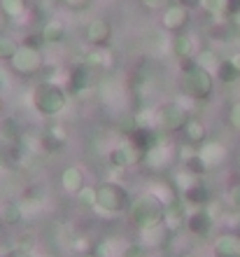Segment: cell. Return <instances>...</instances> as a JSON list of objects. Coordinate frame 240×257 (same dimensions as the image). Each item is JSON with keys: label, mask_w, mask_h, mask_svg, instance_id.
I'll return each mask as SVG.
<instances>
[{"label": "cell", "mask_w": 240, "mask_h": 257, "mask_svg": "<svg viewBox=\"0 0 240 257\" xmlns=\"http://www.w3.org/2000/svg\"><path fill=\"white\" fill-rule=\"evenodd\" d=\"M3 257H28V255H26V252H24V250H19V248H17V250H10V252H5V255H3Z\"/></svg>", "instance_id": "cell-39"}, {"label": "cell", "mask_w": 240, "mask_h": 257, "mask_svg": "<svg viewBox=\"0 0 240 257\" xmlns=\"http://www.w3.org/2000/svg\"><path fill=\"white\" fill-rule=\"evenodd\" d=\"M182 89L189 98L205 101L214 91V73L200 68L193 59H184L182 61Z\"/></svg>", "instance_id": "cell-3"}, {"label": "cell", "mask_w": 240, "mask_h": 257, "mask_svg": "<svg viewBox=\"0 0 240 257\" xmlns=\"http://www.w3.org/2000/svg\"><path fill=\"white\" fill-rule=\"evenodd\" d=\"M0 257H3V255H0Z\"/></svg>", "instance_id": "cell-46"}, {"label": "cell", "mask_w": 240, "mask_h": 257, "mask_svg": "<svg viewBox=\"0 0 240 257\" xmlns=\"http://www.w3.org/2000/svg\"><path fill=\"white\" fill-rule=\"evenodd\" d=\"M142 152L133 145V141L128 138V141H121L119 145H114L112 150H110V155H107V159H110V164H112L114 169H131V166H135V164H142Z\"/></svg>", "instance_id": "cell-8"}, {"label": "cell", "mask_w": 240, "mask_h": 257, "mask_svg": "<svg viewBox=\"0 0 240 257\" xmlns=\"http://www.w3.org/2000/svg\"><path fill=\"white\" fill-rule=\"evenodd\" d=\"M200 7L212 17H226L228 0H200Z\"/></svg>", "instance_id": "cell-31"}, {"label": "cell", "mask_w": 240, "mask_h": 257, "mask_svg": "<svg viewBox=\"0 0 240 257\" xmlns=\"http://www.w3.org/2000/svg\"><path fill=\"white\" fill-rule=\"evenodd\" d=\"M28 12V0H0V14L10 21H19Z\"/></svg>", "instance_id": "cell-23"}, {"label": "cell", "mask_w": 240, "mask_h": 257, "mask_svg": "<svg viewBox=\"0 0 240 257\" xmlns=\"http://www.w3.org/2000/svg\"><path fill=\"white\" fill-rule=\"evenodd\" d=\"M61 190L68 192V194H80L84 187H87V176H84V169L82 166H77V164H70V166H66V169L61 171Z\"/></svg>", "instance_id": "cell-13"}, {"label": "cell", "mask_w": 240, "mask_h": 257, "mask_svg": "<svg viewBox=\"0 0 240 257\" xmlns=\"http://www.w3.org/2000/svg\"><path fill=\"white\" fill-rule=\"evenodd\" d=\"M17 49H19V42L14 40L12 35L0 33V61L10 63V59L14 56V52H17Z\"/></svg>", "instance_id": "cell-30"}, {"label": "cell", "mask_w": 240, "mask_h": 257, "mask_svg": "<svg viewBox=\"0 0 240 257\" xmlns=\"http://www.w3.org/2000/svg\"><path fill=\"white\" fill-rule=\"evenodd\" d=\"M193 61L198 63L200 68H205V70H210V73H214L217 70V66H219V56L214 54L212 49H198V54L193 56Z\"/></svg>", "instance_id": "cell-28"}, {"label": "cell", "mask_w": 240, "mask_h": 257, "mask_svg": "<svg viewBox=\"0 0 240 257\" xmlns=\"http://www.w3.org/2000/svg\"><path fill=\"white\" fill-rule=\"evenodd\" d=\"M175 3L184 5L187 10H196V7H200V0H175Z\"/></svg>", "instance_id": "cell-38"}, {"label": "cell", "mask_w": 240, "mask_h": 257, "mask_svg": "<svg viewBox=\"0 0 240 257\" xmlns=\"http://www.w3.org/2000/svg\"><path fill=\"white\" fill-rule=\"evenodd\" d=\"M214 257H240V234L235 231H224L212 241Z\"/></svg>", "instance_id": "cell-15"}, {"label": "cell", "mask_w": 240, "mask_h": 257, "mask_svg": "<svg viewBox=\"0 0 240 257\" xmlns=\"http://www.w3.org/2000/svg\"><path fill=\"white\" fill-rule=\"evenodd\" d=\"M187 222V210L180 208L177 203H166V213H163V224L170 231H177Z\"/></svg>", "instance_id": "cell-22"}, {"label": "cell", "mask_w": 240, "mask_h": 257, "mask_svg": "<svg viewBox=\"0 0 240 257\" xmlns=\"http://www.w3.org/2000/svg\"><path fill=\"white\" fill-rule=\"evenodd\" d=\"M228 59H231V63H233V66L240 70V52H235V54H231V56H228Z\"/></svg>", "instance_id": "cell-40"}, {"label": "cell", "mask_w": 240, "mask_h": 257, "mask_svg": "<svg viewBox=\"0 0 240 257\" xmlns=\"http://www.w3.org/2000/svg\"><path fill=\"white\" fill-rule=\"evenodd\" d=\"M3 227H5V222H3V215H0V231H3Z\"/></svg>", "instance_id": "cell-44"}, {"label": "cell", "mask_w": 240, "mask_h": 257, "mask_svg": "<svg viewBox=\"0 0 240 257\" xmlns=\"http://www.w3.org/2000/svg\"><path fill=\"white\" fill-rule=\"evenodd\" d=\"M84 63H87L89 68H107L110 66V61H107V49L105 47H91L84 54Z\"/></svg>", "instance_id": "cell-26"}, {"label": "cell", "mask_w": 240, "mask_h": 257, "mask_svg": "<svg viewBox=\"0 0 240 257\" xmlns=\"http://www.w3.org/2000/svg\"><path fill=\"white\" fill-rule=\"evenodd\" d=\"M5 166V157H3V152H0V169Z\"/></svg>", "instance_id": "cell-42"}, {"label": "cell", "mask_w": 240, "mask_h": 257, "mask_svg": "<svg viewBox=\"0 0 240 257\" xmlns=\"http://www.w3.org/2000/svg\"><path fill=\"white\" fill-rule=\"evenodd\" d=\"M198 42H196V35L187 33V31H182V33H175L173 38V54L180 59V61H184V59H193V56L198 54Z\"/></svg>", "instance_id": "cell-17"}, {"label": "cell", "mask_w": 240, "mask_h": 257, "mask_svg": "<svg viewBox=\"0 0 240 257\" xmlns=\"http://www.w3.org/2000/svg\"><path fill=\"white\" fill-rule=\"evenodd\" d=\"M0 136H3V141L7 143H17L21 136V128L17 124L14 117H3V122H0Z\"/></svg>", "instance_id": "cell-27"}, {"label": "cell", "mask_w": 240, "mask_h": 257, "mask_svg": "<svg viewBox=\"0 0 240 257\" xmlns=\"http://www.w3.org/2000/svg\"><path fill=\"white\" fill-rule=\"evenodd\" d=\"M94 210L103 213V215H119V213H126L131 206V196H128L126 187L114 183V180H103V183L94 185Z\"/></svg>", "instance_id": "cell-4"}, {"label": "cell", "mask_w": 240, "mask_h": 257, "mask_svg": "<svg viewBox=\"0 0 240 257\" xmlns=\"http://www.w3.org/2000/svg\"><path fill=\"white\" fill-rule=\"evenodd\" d=\"M84 257H98V255H96V252H87V255H84Z\"/></svg>", "instance_id": "cell-45"}, {"label": "cell", "mask_w": 240, "mask_h": 257, "mask_svg": "<svg viewBox=\"0 0 240 257\" xmlns=\"http://www.w3.org/2000/svg\"><path fill=\"white\" fill-rule=\"evenodd\" d=\"M140 3L149 12H163V10L170 5V0H140Z\"/></svg>", "instance_id": "cell-34"}, {"label": "cell", "mask_w": 240, "mask_h": 257, "mask_svg": "<svg viewBox=\"0 0 240 257\" xmlns=\"http://www.w3.org/2000/svg\"><path fill=\"white\" fill-rule=\"evenodd\" d=\"M226 203L231 206V210H240V185H233L226 194Z\"/></svg>", "instance_id": "cell-35"}, {"label": "cell", "mask_w": 240, "mask_h": 257, "mask_svg": "<svg viewBox=\"0 0 240 257\" xmlns=\"http://www.w3.org/2000/svg\"><path fill=\"white\" fill-rule=\"evenodd\" d=\"M0 215H3V222L5 224H17L24 217V206L19 201H7V203H3Z\"/></svg>", "instance_id": "cell-25"}, {"label": "cell", "mask_w": 240, "mask_h": 257, "mask_svg": "<svg viewBox=\"0 0 240 257\" xmlns=\"http://www.w3.org/2000/svg\"><path fill=\"white\" fill-rule=\"evenodd\" d=\"M10 68L21 77H35L45 68V56H42L40 47H35L31 42H21L19 49L10 59Z\"/></svg>", "instance_id": "cell-5"}, {"label": "cell", "mask_w": 240, "mask_h": 257, "mask_svg": "<svg viewBox=\"0 0 240 257\" xmlns=\"http://www.w3.org/2000/svg\"><path fill=\"white\" fill-rule=\"evenodd\" d=\"M140 234H142V245L145 248H161V245H166L168 236L173 231L161 222V224H154V227H147V229H140Z\"/></svg>", "instance_id": "cell-19"}, {"label": "cell", "mask_w": 240, "mask_h": 257, "mask_svg": "<svg viewBox=\"0 0 240 257\" xmlns=\"http://www.w3.org/2000/svg\"><path fill=\"white\" fill-rule=\"evenodd\" d=\"M84 38L89 40L91 47H107V42L112 38V24L105 17H96L84 28Z\"/></svg>", "instance_id": "cell-11"}, {"label": "cell", "mask_w": 240, "mask_h": 257, "mask_svg": "<svg viewBox=\"0 0 240 257\" xmlns=\"http://www.w3.org/2000/svg\"><path fill=\"white\" fill-rule=\"evenodd\" d=\"M226 122H228V126L233 128V131H238L240 134V98L231 103V108H228V112H226Z\"/></svg>", "instance_id": "cell-32"}, {"label": "cell", "mask_w": 240, "mask_h": 257, "mask_svg": "<svg viewBox=\"0 0 240 257\" xmlns=\"http://www.w3.org/2000/svg\"><path fill=\"white\" fill-rule=\"evenodd\" d=\"M175 159H177V148H173V145L166 141H161L159 145H154L152 150H147L145 157H142V164L152 171H166L175 164Z\"/></svg>", "instance_id": "cell-7"}, {"label": "cell", "mask_w": 240, "mask_h": 257, "mask_svg": "<svg viewBox=\"0 0 240 257\" xmlns=\"http://www.w3.org/2000/svg\"><path fill=\"white\" fill-rule=\"evenodd\" d=\"M198 157L205 162L207 169H217V166H221V164L226 162V157H228V150L224 143L219 141H205L203 145H198Z\"/></svg>", "instance_id": "cell-14"}, {"label": "cell", "mask_w": 240, "mask_h": 257, "mask_svg": "<svg viewBox=\"0 0 240 257\" xmlns=\"http://www.w3.org/2000/svg\"><path fill=\"white\" fill-rule=\"evenodd\" d=\"M189 19H191V10H187L180 3H170V5L161 12V26L168 33H182L184 28L189 26Z\"/></svg>", "instance_id": "cell-9"}, {"label": "cell", "mask_w": 240, "mask_h": 257, "mask_svg": "<svg viewBox=\"0 0 240 257\" xmlns=\"http://www.w3.org/2000/svg\"><path fill=\"white\" fill-rule=\"evenodd\" d=\"M3 110H5V98H3V94H0V115H3Z\"/></svg>", "instance_id": "cell-41"}, {"label": "cell", "mask_w": 240, "mask_h": 257, "mask_svg": "<svg viewBox=\"0 0 240 257\" xmlns=\"http://www.w3.org/2000/svg\"><path fill=\"white\" fill-rule=\"evenodd\" d=\"M66 143H68V131H66V126H61V124H49L40 136L42 150L49 152V155H52V152H59Z\"/></svg>", "instance_id": "cell-16"}, {"label": "cell", "mask_w": 240, "mask_h": 257, "mask_svg": "<svg viewBox=\"0 0 240 257\" xmlns=\"http://www.w3.org/2000/svg\"><path fill=\"white\" fill-rule=\"evenodd\" d=\"M182 194H184V201H187L189 206H193V208L207 206V203L212 201V192H210V187L203 183V178H198V180H196L189 190L182 192Z\"/></svg>", "instance_id": "cell-18"}, {"label": "cell", "mask_w": 240, "mask_h": 257, "mask_svg": "<svg viewBox=\"0 0 240 257\" xmlns=\"http://www.w3.org/2000/svg\"><path fill=\"white\" fill-rule=\"evenodd\" d=\"M61 3H63V5H68L70 10H87L94 0H61Z\"/></svg>", "instance_id": "cell-36"}, {"label": "cell", "mask_w": 240, "mask_h": 257, "mask_svg": "<svg viewBox=\"0 0 240 257\" xmlns=\"http://www.w3.org/2000/svg\"><path fill=\"white\" fill-rule=\"evenodd\" d=\"M126 213H128V217H131V222H133L138 229H147V227H154V224L163 222L166 201L152 190L142 192V194L131 199V206H128Z\"/></svg>", "instance_id": "cell-1"}, {"label": "cell", "mask_w": 240, "mask_h": 257, "mask_svg": "<svg viewBox=\"0 0 240 257\" xmlns=\"http://www.w3.org/2000/svg\"><path fill=\"white\" fill-rule=\"evenodd\" d=\"M189 119L191 117H189L187 105L180 101H168L156 110V124L163 134H182Z\"/></svg>", "instance_id": "cell-6"}, {"label": "cell", "mask_w": 240, "mask_h": 257, "mask_svg": "<svg viewBox=\"0 0 240 257\" xmlns=\"http://www.w3.org/2000/svg\"><path fill=\"white\" fill-rule=\"evenodd\" d=\"M182 257H198V255H193V252H184Z\"/></svg>", "instance_id": "cell-43"}, {"label": "cell", "mask_w": 240, "mask_h": 257, "mask_svg": "<svg viewBox=\"0 0 240 257\" xmlns=\"http://www.w3.org/2000/svg\"><path fill=\"white\" fill-rule=\"evenodd\" d=\"M214 77L221 82V84H235L240 80V70L231 63V59H221L217 70H214Z\"/></svg>", "instance_id": "cell-24"}, {"label": "cell", "mask_w": 240, "mask_h": 257, "mask_svg": "<svg viewBox=\"0 0 240 257\" xmlns=\"http://www.w3.org/2000/svg\"><path fill=\"white\" fill-rule=\"evenodd\" d=\"M66 26H63V21L59 19H52L47 21L45 26L40 28V38L47 45H61V42H66Z\"/></svg>", "instance_id": "cell-21"}, {"label": "cell", "mask_w": 240, "mask_h": 257, "mask_svg": "<svg viewBox=\"0 0 240 257\" xmlns=\"http://www.w3.org/2000/svg\"><path fill=\"white\" fill-rule=\"evenodd\" d=\"M77 201L84 203V206H89V208H94V203H96V192H94V187H84V190L77 194Z\"/></svg>", "instance_id": "cell-33"}, {"label": "cell", "mask_w": 240, "mask_h": 257, "mask_svg": "<svg viewBox=\"0 0 240 257\" xmlns=\"http://www.w3.org/2000/svg\"><path fill=\"white\" fill-rule=\"evenodd\" d=\"M70 89H68V94L73 91V94H82V91H89V89L96 87V70L94 68H89L87 63H80V66H75L70 70Z\"/></svg>", "instance_id": "cell-12"}, {"label": "cell", "mask_w": 240, "mask_h": 257, "mask_svg": "<svg viewBox=\"0 0 240 257\" xmlns=\"http://www.w3.org/2000/svg\"><path fill=\"white\" fill-rule=\"evenodd\" d=\"M182 169L189 171V173H191V176H196V178H203L207 171H210L205 166V162H203V159L198 157V152H193L191 157H187V159L182 162Z\"/></svg>", "instance_id": "cell-29"}, {"label": "cell", "mask_w": 240, "mask_h": 257, "mask_svg": "<svg viewBox=\"0 0 240 257\" xmlns=\"http://www.w3.org/2000/svg\"><path fill=\"white\" fill-rule=\"evenodd\" d=\"M182 136H184L187 145H203V143L207 141V128L200 119L191 117V119L187 122V126L182 128Z\"/></svg>", "instance_id": "cell-20"}, {"label": "cell", "mask_w": 240, "mask_h": 257, "mask_svg": "<svg viewBox=\"0 0 240 257\" xmlns=\"http://www.w3.org/2000/svg\"><path fill=\"white\" fill-rule=\"evenodd\" d=\"M214 222H217V220H214V215L207 210V206H198V208H193L191 213H187L184 227L191 231L193 236L207 238L210 231H212V227H214Z\"/></svg>", "instance_id": "cell-10"}, {"label": "cell", "mask_w": 240, "mask_h": 257, "mask_svg": "<svg viewBox=\"0 0 240 257\" xmlns=\"http://www.w3.org/2000/svg\"><path fill=\"white\" fill-rule=\"evenodd\" d=\"M68 98H70L68 89L52 80L40 82V84L33 89V94H31V103H33L35 112L42 117L61 115V112L68 108Z\"/></svg>", "instance_id": "cell-2"}, {"label": "cell", "mask_w": 240, "mask_h": 257, "mask_svg": "<svg viewBox=\"0 0 240 257\" xmlns=\"http://www.w3.org/2000/svg\"><path fill=\"white\" fill-rule=\"evenodd\" d=\"M226 17H231V19H238V17H240V0H228Z\"/></svg>", "instance_id": "cell-37"}]
</instances>
